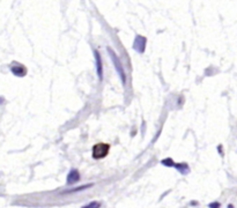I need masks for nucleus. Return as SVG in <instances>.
Wrapping results in <instances>:
<instances>
[{
  "label": "nucleus",
  "instance_id": "obj_12",
  "mask_svg": "<svg viewBox=\"0 0 237 208\" xmlns=\"http://www.w3.org/2000/svg\"><path fill=\"white\" fill-rule=\"evenodd\" d=\"M191 205H192V206H197V205H198V202H197V201H191Z\"/></svg>",
  "mask_w": 237,
  "mask_h": 208
},
{
  "label": "nucleus",
  "instance_id": "obj_7",
  "mask_svg": "<svg viewBox=\"0 0 237 208\" xmlns=\"http://www.w3.org/2000/svg\"><path fill=\"white\" fill-rule=\"evenodd\" d=\"M175 168H176L182 175H186V173L190 171L189 165H187L186 163H177V164H175Z\"/></svg>",
  "mask_w": 237,
  "mask_h": 208
},
{
  "label": "nucleus",
  "instance_id": "obj_13",
  "mask_svg": "<svg viewBox=\"0 0 237 208\" xmlns=\"http://www.w3.org/2000/svg\"><path fill=\"white\" fill-rule=\"evenodd\" d=\"M228 208H234V205H231V203H229V205H228Z\"/></svg>",
  "mask_w": 237,
  "mask_h": 208
},
{
  "label": "nucleus",
  "instance_id": "obj_11",
  "mask_svg": "<svg viewBox=\"0 0 237 208\" xmlns=\"http://www.w3.org/2000/svg\"><path fill=\"white\" fill-rule=\"evenodd\" d=\"M219 153H220V155H221V156H223V151H222V146H221V144L219 146Z\"/></svg>",
  "mask_w": 237,
  "mask_h": 208
},
{
  "label": "nucleus",
  "instance_id": "obj_1",
  "mask_svg": "<svg viewBox=\"0 0 237 208\" xmlns=\"http://www.w3.org/2000/svg\"><path fill=\"white\" fill-rule=\"evenodd\" d=\"M110 146L108 144H96L92 149V156L94 160H102L109 154Z\"/></svg>",
  "mask_w": 237,
  "mask_h": 208
},
{
  "label": "nucleus",
  "instance_id": "obj_5",
  "mask_svg": "<svg viewBox=\"0 0 237 208\" xmlns=\"http://www.w3.org/2000/svg\"><path fill=\"white\" fill-rule=\"evenodd\" d=\"M95 57H96V69H97V75L99 81L103 79V64H102V59L99 57V53L95 51Z\"/></svg>",
  "mask_w": 237,
  "mask_h": 208
},
{
  "label": "nucleus",
  "instance_id": "obj_10",
  "mask_svg": "<svg viewBox=\"0 0 237 208\" xmlns=\"http://www.w3.org/2000/svg\"><path fill=\"white\" fill-rule=\"evenodd\" d=\"M208 207L209 208H221V203L218 201H215V202H211L209 205H208Z\"/></svg>",
  "mask_w": 237,
  "mask_h": 208
},
{
  "label": "nucleus",
  "instance_id": "obj_6",
  "mask_svg": "<svg viewBox=\"0 0 237 208\" xmlns=\"http://www.w3.org/2000/svg\"><path fill=\"white\" fill-rule=\"evenodd\" d=\"M94 184L89 183V184H85L81 185V186H78V187H74V189H69V190H65L63 192V194H72V193H76V192H81V191H85L87 189H90L92 187Z\"/></svg>",
  "mask_w": 237,
  "mask_h": 208
},
{
  "label": "nucleus",
  "instance_id": "obj_9",
  "mask_svg": "<svg viewBox=\"0 0 237 208\" xmlns=\"http://www.w3.org/2000/svg\"><path fill=\"white\" fill-rule=\"evenodd\" d=\"M162 164L166 165V167H175L176 163H173L171 158H166V160H162Z\"/></svg>",
  "mask_w": 237,
  "mask_h": 208
},
{
  "label": "nucleus",
  "instance_id": "obj_8",
  "mask_svg": "<svg viewBox=\"0 0 237 208\" xmlns=\"http://www.w3.org/2000/svg\"><path fill=\"white\" fill-rule=\"evenodd\" d=\"M101 206H102V203L99 201H92L87 203L86 206H82L81 208H99Z\"/></svg>",
  "mask_w": 237,
  "mask_h": 208
},
{
  "label": "nucleus",
  "instance_id": "obj_2",
  "mask_svg": "<svg viewBox=\"0 0 237 208\" xmlns=\"http://www.w3.org/2000/svg\"><path fill=\"white\" fill-rule=\"evenodd\" d=\"M108 51H109L110 54H112V59H113V63H115L116 67H117V71H118V73L120 75L121 80H123V83H125V82H126V76H125V73H124V69L121 67V64H119V61H118V57L116 56L115 52L112 51V50L108 49Z\"/></svg>",
  "mask_w": 237,
  "mask_h": 208
},
{
  "label": "nucleus",
  "instance_id": "obj_3",
  "mask_svg": "<svg viewBox=\"0 0 237 208\" xmlns=\"http://www.w3.org/2000/svg\"><path fill=\"white\" fill-rule=\"evenodd\" d=\"M11 71L15 76H20V78H22L27 74V68L21 64H14L11 67Z\"/></svg>",
  "mask_w": 237,
  "mask_h": 208
},
{
  "label": "nucleus",
  "instance_id": "obj_4",
  "mask_svg": "<svg viewBox=\"0 0 237 208\" xmlns=\"http://www.w3.org/2000/svg\"><path fill=\"white\" fill-rule=\"evenodd\" d=\"M80 180V172L76 169H72L67 175V185H73Z\"/></svg>",
  "mask_w": 237,
  "mask_h": 208
}]
</instances>
